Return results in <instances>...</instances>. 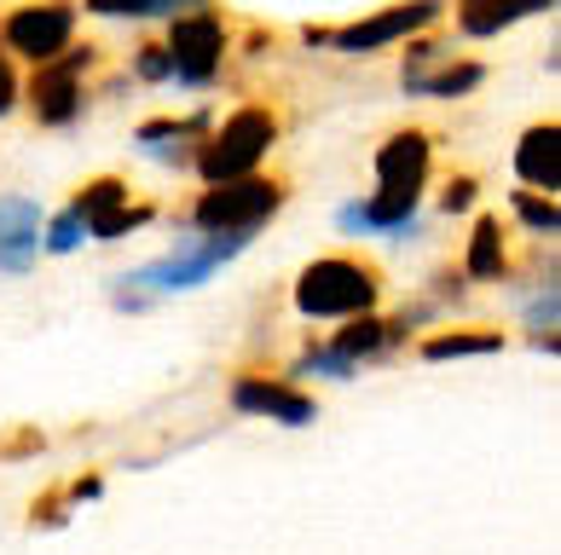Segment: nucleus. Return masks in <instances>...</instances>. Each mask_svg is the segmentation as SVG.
<instances>
[{
	"instance_id": "f257e3e1",
	"label": "nucleus",
	"mask_w": 561,
	"mask_h": 555,
	"mask_svg": "<svg viewBox=\"0 0 561 555\" xmlns=\"http://www.w3.org/2000/svg\"><path fill=\"white\" fill-rule=\"evenodd\" d=\"M301 319H359L377 313L382 301V266L365 255H319L301 266L296 290H289Z\"/></svg>"
},
{
	"instance_id": "f03ea898",
	"label": "nucleus",
	"mask_w": 561,
	"mask_h": 555,
	"mask_svg": "<svg viewBox=\"0 0 561 555\" xmlns=\"http://www.w3.org/2000/svg\"><path fill=\"white\" fill-rule=\"evenodd\" d=\"M278 146V116L266 105H243L226 122H215L197 146V180L203 185H220V180H243V174H261L266 151Z\"/></svg>"
},
{
	"instance_id": "7ed1b4c3",
	"label": "nucleus",
	"mask_w": 561,
	"mask_h": 555,
	"mask_svg": "<svg viewBox=\"0 0 561 555\" xmlns=\"http://www.w3.org/2000/svg\"><path fill=\"white\" fill-rule=\"evenodd\" d=\"M289 203V185L284 180H266V174H243V180H220L209 185L197 203H192V226L203 238H255L266 220Z\"/></svg>"
},
{
	"instance_id": "20e7f679",
	"label": "nucleus",
	"mask_w": 561,
	"mask_h": 555,
	"mask_svg": "<svg viewBox=\"0 0 561 555\" xmlns=\"http://www.w3.org/2000/svg\"><path fill=\"white\" fill-rule=\"evenodd\" d=\"M249 250V238L232 232V238H180L169 255H157V261H145L139 273H122L128 284H139L145 296L151 290H197V284H209L226 261H238Z\"/></svg>"
},
{
	"instance_id": "39448f33",
	"label": "nucleus",
	"mask_w": 561,
	"mask_h": 555,
	"mask_svg": "<svg viewBox=\"0 0 561 555\" xmlns=\"http://www.w3.org/2000/svg\"><path fill=\"white\" fill-rule=\"evenodd\" d=\"M93 70H99L93 47H65L58 58H47V65H35L24 99H30L41 128H70V122L88 111V76Z\"/></svg>"
},
{
	"instance_id": "423d86ee",
	"label": "nucleus",
	"mask_w": 561,
	"mask_h": 555,
	"mask_svg": "<svg viewBox=\"0 0 561 555\" xmlns=\"http://www.w3.org/2000/svg\"><path fill=\"white\" fill-rule=\"evenodd\" d=\"M169 65H174V81L180 88H215V76L226 65V47H232V30L215 7L203 12H185V18H169Z\"/></svg>"
},
{
	"instance_id": "0eeeda50",
	"label": "nucleus",
	"mask_w": 561,
	"mask_h": 555,
	"mask_svg": "<svg viewBox=\"0 0 561 555\" xmlns=\"http://www.w3.org/2000/svg\"><path fill=\"white\" fill-rule=\"evenodd\" d=\"M0 47L30 58V65H47L65 47H76V0H24L0 18Z\"/></svg>"
},
{
	"instance_id": "6e6552de",
	"label": "nucleus",
	"mask_w": 561,
	"mask_h": 555,
	"mask_svg": "<svg viewBox=\"0 0 561 555\" xmlns=\"http://www.w3.org/2000/svg\"><path fill=\"white\" fill-rule=\"evenodd\" d=\"M440 12H446V0H400V7H382V12L359 18V24H347V30H330L324 47H336L347 58H365V53L393 47V41H417L423 30L440 24Z\"/></svg>"
},
{
	"instance_id": "1a4fd4ad",
	"label": "nucleus",
	"mask_w": 561,
	"mask_h": 555,
	"mask_svg": "<svg viewBox=\"0 0 561 555\" xmlns=\"http://www.w3.org/2000/svg\"><path fill=\"white\" fill-rule=\"evenodd\" d=\"M232 411L243 417H266V423H284V428H307L319 423V400L296 388L289 377H273V370H238L232 377Z\"/></svg>"
},
{
	"instance_id": "9d476101",
	"label": "nucleus",
	"mask_w": 561,
	"mask_h": 555,
	"mask_svg": "<svg viewBox=\"0 0 561 555\" xmlns=\"http://www.w3.org/2000/svg\"><path fill=\"white\" fill-rule=\"evenodd\" d=\"M434 174V139L423 128H400L377 151V192H423Z\"/></svg>"
},
{
	"instance_id": "9b49d317",
	"label": "nucleus",
	"mask_w": 561,
	"mask_h": 555,
	"mask_svg": "<svg viewBox=\"0 0 561 555\" xmlns=\"http://www.w3.org/2000/svg\"><path fill=\"white\" fill-rule=\"evenodd\" d=\"M41 203L35 197H0V273H30L41 255Z\"/></svg>"
},
{
	"instance_id": "f8f14e48",
	"label": "nucleus",
	"mask_w": 561,
	"mask_h": 555,
	"mask_svg": "<svg viewBox=\"0 0 561 555\" xmlns=\"http://www.w3.org/2000/svg\"><path fill=\"white\" fill-rule=\"evenodd\" d=\"M515 174H522L527 192H545L556 197L561 192V128L556 122H533L515 146Z\"/></svg>"
},
{
	"instance_id": "ddd939ff",
	"label": "nucleus",
	"mask_w": 561,
	"mask_h": 555,
	"mask_svg": "<svg viewBox=\"0 0 561 555\" xmlns=\"http://www.w3.org/2000/svg\"><path fill=\"white\" fill-rule=\"evenodd\" d=\"M469 284H504L515 266H510V232H504V220L497 215H481L474 220V232L463 243V266H457Z\"/></svg>"
},
{
	"instance_id": "4468645a",
	"label": "nucleus",
	"mask_w": 561,
	"mask_h": 555,
	"mask_svg": "<svg viewBox=\"0 0 561 555\" xmlns=\"http://www.w3.org/2000/svg\"><path fill=\"white\" fill-rule=\"evenodd\" d=\"M556 0H457V30L486 41V35H504L510 24H522V18H538L550 12Z\"/></svg>"
},
{
	"instance_id": "2eb2a0df",
	"label": "nucleus",
	"mask_w": 561,
	"mask_h": 555,
	"mask_svg": "<svg viewBox=\"0 0 561 555\" xmlns=\"http://www.w3.org/2000/svg\"><path fill=\"white\" fill-rule=\"evenodd\" d=\"M504 347V331H492V324H446V331L423 336L417 354L428 365H446V359H486Z\"/></svg>"
},
{
	"instance_id": "dca6fc26",
	"label": "nucleus",
	"mask_w": 561,
	"mask_h": 555,
	"mask_svg": "<svg viewBox=\"0 0 561 555\" xmlns=\"http://www.w3.org/2000/svg\"><path fill=\"white\" fill-rule=\"evenodd\" d=\"M486 81V65H474V58H457V53H446L434 70H423L417 81H405V93H417V99H463V93H474Z\"/></svg>"
},
{
	"instance_id": "f3484780",
	"label": "nucleus",
	"mask_w": 561,
	"mask_h": 555,
	"mask_svg": "<svg viewBox=\"0 0 561 555\" xmlns=\"http://www.w3.org/2000/svg\"><path fill=\"white\" fill-rule=\"evenodd\" d=\"M122 203H128V180H122V174H99V180H88V185H76L70 209L93 226V220H105L111 209H122Z\"/></svg>"
},
{
	"instance_id": "a211bd4d",
	"label": "nucleus",
	"mask_w": 561,
	"mask_h": 555,
	"mask_svg": "<svg viewBox=\"0 0 561 555\" xmlns=\"http://www.w3.org/2000/svg\"><path fill=\"white\" fill-rule=\"evenodd\" d=\"M81 7L99 18H185V12L215 7V0H81Z\"/></svg>"
},
{
	"instance_id": "6ab92c4d",
	"label": "nucleus",
	"mask_w": 561,
	"mask_h": 555,
	"mask_svg": "<svg viewBox=\"0 0 561 555\" xmlns=\"http://www.w3.org/2000/svg\"><path fill=\"white\" fill-rule=\"evenodd\" d=\"M510 209H515V220H522L533 238H556L561 232V209H556V197H545V192H510Z\"/></svg>"
},
{
	"instance_id": "aec40b11",
	"label": "nucleus",
	"mask_w": 561,
	"mask_h": 555,
	"mask_svg": "<svg viewBox=\"0 0 561 555\" xmlns=\"http://www.w3.org/2000/svg\"><path fill=\"white\" fill-rule=\"evenodd\" d=\"M296 377H324V382H353L359 377V365L342 359L330 342H307L301 347V359H296Z\"/></svg>"
},
{
	"instance_id": "412c9836",
	"label": "nucleus",
	"mask_w": 561,
	"mask_h": 555,
	"mask_svg": "<svg viewBox=\"0 0 561 555\" xmlns=\"http://www.w3.org/2000/svg\"><path fill=\"white\" fill-rule=\"evenodd\" d=\"M151 220H157L151 203H122V209H111L105 220H93V226H88V238H99V243H116V238L139 232V226H151Z\"/></svg>"
},
{
	"instance_id": "4be33fe9",
	"label": "nucleus",
	"mask_w": 561,
	"mask_h": 555,
	"mask_svg": "<svg viewBox=\"0 0 561 555\" xmlns=\"http://www.w3.org/2000/svg\"><path fill=\"white\" fill-rule=\"evenodd\" d=\"M81 243H88V220H81L76 209L53 215L47 226H41V250L47 255H70V250H81Z\"/></svg>"
},
{
	"instance_id": "5701e85b",
	"label": "nucleus",
	"mask_w": 561,
	"mask_h": 555,
	"mask_svg": "<svg viewBox=\"0 0 561 555\" xmlns=\"http://www.w3.org/2000/svg\"><path fill=\"white\" fill-rule=\"evenodd\" d=\"M134 76H139V81H174L169 47H162V41H145V47L134 53Z\"/></svg>"
},
{
	"instance_id": "b1692460",
	"label": "nucleus",
	"mask_w": 561,
	"mask_h": 555,
	"mask_svg": "<svg viewBox=\"0 0 561 555\" xmlns=\"http://www.w3.org/2000/svg\"><path fill=\"white\" fill-rule=\"evenodd\" d=\"M474 197H481V180H474V174H451L446 192H440V209H446V215H469Z\"/></svg>"
},
{
	"instance_id": "393cba45",
	"label": "nucleus",
	"mask_w": 561,
	"mask_h": 555,
	"mask_svg": "<svg viewBox=\"0 0 561 555\" xmlns=\"http://www.w3.org/2000/svg\"><path fill=\"white\" fill-rule=\"evenodd\" d=\"M65 509H70L65 492H47V498L30 504V521H35V527H58V521H65Z\"/></svg>"
},
{
	"instance_id": "a878e982",
	"label": "nucleus",
	"mask_w": 561,
	"mask_h": 555,
	"mask_svg": "<svg viewBox=\"0 0 561 555\" xmlns=\"http://www.w3.org/2000/svg\"><path fill=\"white\" fill-rule=\"evenodd\" d=\"M18 93H24V88H18V76H12V65H7V53H0V116L18 105Z\"/></svg>"
},
{
	"instance_id": "bb28decb",
	"label": "nucleus",
	"mask_w": 561,
	"mask_h": 555,
	"mask_svg": "<svg viewBox=\"0 0 561 555\" xmlns=\"http://www.w3.org/2000/svg\"><path fill=\"white\" fill-rule=\"evenodd\" d=\"M99 492H105V481H99V475H76V481L65 486V498H70V504H88V498H99Z\"/></svg>"
},
{
	"instance_id": "cd10ccee",
	"label": "nucleus",
	"mask_w": 561,
	"mask_h": 555,
	"mask_svg": "<svg viewBox=\"0 0 561 555\" xmlns=\"http://www.w3.org/2000/svg\"><path fill=\"white\" fill-rule=\"evenodd\" d=\"M24 451H41V435H12V440H0V458H24Z\"/></svg>"
}]
</instances>
